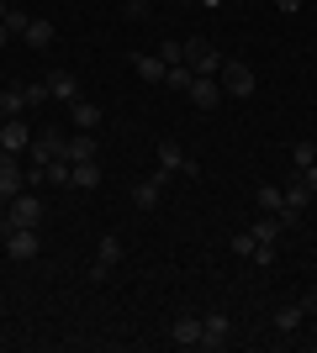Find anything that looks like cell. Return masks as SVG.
I'll list each match as a JSON object with an SVG mask.
<instances>
[{
	"label": "cell",
	"mask_w": 317,
	"mask_h": 353,
	"mask_svg": "<svg viewBox=\"0 0 317 353\" xmlns=\"http://www.w3.org/2000/svg\"><path fill=\"white\" fill-rule=\"evenodd\" d=\"M159 179H169V174H185V179H196L201 174V163L196 159H185V148L175 143V137H164L159 143V169H153Z\"/></svg>",
	"instance_id": "cell-1"
},
{
	"label": "cell",
	"mask_w": 317,
	"mask_h": 353,
	"mask_svg": "<svg viewBox=\"0 0 317 353\" xmlns=\"http://www.w3.org/2000/svg\"><path fill=\"white\" fill-rule=\"evenodd\" d=\"M217 85H222V95H238V101H249L254 95V69L238 59H222V69H217Z\"/></svg>",
	"instance_id": "cell-2"
},
{
	"label": "cell",
	"mask_w": 317,
	"mask_h": 353,
	"mask_svg": "<svg viewBox=\"0 0 317 353\" xmlns=\"http://www.w3.org/2000/svg\"><path fill=\"white\" fill-rule=\"evenodd\" d=\"M185 63H191V74H211V79H217V69H222V53H217L206 37H191V43H185Z\"/></svg>",
	"instance_id": "cell-3"
},
{
	"label": "cell",
	"mask_w": 317,
	"mask_h": 353,
	"mask_svg": "<svg viewBox=\"0 0 317 353\" xmlns=\"http://www.w3.org/2000/svg\"><path fill=\"white\" fill-rule=\"evenodd\" d=\"M6 221H11V227H37V221H43V201H37L32 190L11 195V206H6Z\"/></svg>",
	"instance_id": "cell-4"
},
{
	"label": "cell",
	"mask_w": 317,
	"mask_h": 353,
	"mask_svg": "<svg viewBox=\"0 0 317 353\" xmlns=\"http://www.w3.org/2000/svg\"><path fill=\"white\" fill-rule=\"evenodd\" d=\"M0 243H6V253H11V259H37V253H43V237H37V227H11Z\"/></svg>",
	"instance_id": "cell-5"
},
{
	"label": "cell",
	"mask_w": 317,
	"mask_h": 353,
	"mask_svg": "<svg viewBox=\"0 0 317 353\" xmlns=\"http://www.w3.org/2000/svg\"><path fill=\"white\" fill-rule=\"evenodd\" d=\"M249 232H254V243H259L254 264H270V259H275V243H280V216H265V221H254Z\"/></svg>",
	"instance_id": "cell-6"
},
{
	"label": "cell",
	"mask_w": 317,
	"mask_h": 353,
	"mask_svg": "<svg viewBox=\"0 0 317 353\" xmlns=\"http://www.w3.org/2000/svg\"><path fill=\"white\" fill-rule=\"evenodd\" d=\"M227 338H233L227 311H206V316H201V348H227Z\"/></svg>",
	"instance_id": "cell-7"
},
{
	"label": "cell",
	"mask_w": 317,
	"mask_h": 353,
	"mask_svg": "<svg viewBox=\"0 0 317 353\" xmlns=\"http://www.w3.org/2000/svg\"><path fill=\"white\" fill-rule=\"evenodd\" d=\"M32 148V127L21 117H11V121H0V153H27Z\"/></svg>",
	"instance_id": "cell-8"
},
{
	"label": "cell",
	"mask_w": 317,
	"mask_h": 353,
	"mask_svg": "<svg viewBox=\"0 0 317 353\" xmlns=\"http://www.w3.org/2000/svg\"><path fill=\"white\" fill-rule=\"evenodd\" d=\"M185 95H191V105H196V111H217V101H222V85H217L211 74H196Z\"/></svg>",
	"instance_id": "cell-9"
},
{
	"label": "cell",
	"mask_w": 317,
	"mask_h": 353,
	"mask_svg": "<svg viewBox=\"0 0 317 353\" xmlns=\"http://www.w3.org/2000/svg\"><path fill=\"white\" fill-rule=\"evenodd\" d=\"M27 190V169L16 163V153H0V195L11 201V195H21Z\"/></svg>",
	"instance_id": "cell-10"
},
{
	"label": "cell",
	"mask_w": 317,
	"mask_h": 353,
	"mask_svg": "<svg viewBox=\"0 0 317 353\" xmlns=\"http://www.w3.org/2000/svg\"><path fill=\"white\" fill-rule=\"evenodd\" d=\"M53 159H64V132H59V127H48L43 137H32V163H43V169H48Z\"/></svg>",
	"instance_id": "cell-11"
},
{
	"label": "cell",
	"mask_w": 317,
	"mask_h": 353,
	"mask_svg": "<svg viewBox=\"0 0 317 353\" xmlns=\"http://www.w3.org/2000/svg\"><path fill=\"white\" fill-rule=\"evenodd\" d=\"M280 195H286V211H280V221H286V227H291V221H302V211L312 206V190H307L302 179H291Z\"/></svg>",
	"instance_id": "cell-12"
},
{
	"label": "cell",
	"mask_w": 317,
	"mask_h": 353,
	"mask_svg": "<svg viewBox=\"0 0 317 353\" xmlns=\"http://www.w3.org/2000/svg\"><path fill=\"white\" fill-rule=\"evenodd\" d=\"M169 343L175 348H201V316H180V322L169 327Z\"/></svg>",
	"instance_id": "cell-13"
},
{
	"label": "cell",
	"mask_w": 317,
	"mask_h": 353,
	"mask_svg": "<svg viewBox=\"0 0 317 353\" xmlns=\"http://www.w3.org/2000/svg\"><path fill=\"white\" fill-rule=\"evenodd\" d=\"M48 95H53V101H79V79L69 69H53L48 74Z\"/></svg>",
	"instance_id": "cell-14"
},
{
	"label": "cell",
	"mask_w": 317,
	"mask_h": 353,
	"mask_svg": "<svg viewBox=\"0 0 317 353\" xmlns=\"http://www.w3.org/2000/svg\"><path fill=\"white\" fill-rule=\"evenodd\" d=\"M133 69H137V79H143V85H164L169 63H164V59H153V53H137V59H133Z\"/></svg>",
	"instance_id": "cell-15"
},
{
	"label": "cell",
	"mask_w": 317,
	"mask_h": 353,
	"mask_svg": "<svg viewBox=\"0 0 317 353\" xmlns=\"http://www.w3.org/2000/svg\"><path fill=\"white\" fill-rule=\"evenodd\" d=\"M53 37H59V32H53V21H48V16H32L27 32H21V43H32V48H53Z\"/></svg>",
	"instance_id": "cell-16"
},
{
	"label": "cell",
	"mask_w": 317,
	"mask_h": 353,
	"mask_svg": "<svg viewBox=\"0 0 317 353\" xmlns=\"http://www.w3.org/2000/svg\"><path fill=\"white\" fill-rule=\"evenodd\" d=\"M64 159H69V163H85V159H95V137H90V132L64 137Z\"/></svg>",
	"instance_id": "cell-17"
},
{
	"label": "cell",
	"mask_w": 317,
	"mask_h": 353,
	"mask_svg": "<svg viewBox=\"0 0 317 353\" xmlns=\"http://www.w3.org/2000/svg\"><path fill=\"white\" fill-rule=\"evenodd\" d=\"M159 190H164V179H159V174L143 179V185H133V206L137 211H153V206H159Z\"/></svg>",
	"instance_id": "cell-18"
},
{
	"label": "cell",
	"mask_w": 317,
	"mask_h": 353,
	"mask_svg": "<svg viewBox=\"0 0 317 353\" xmlns=\"http://www.w3.org/2000/svg\"><path fill=\"white\" fill-rule=\"evenodd\" d=\"M254 206L265 211V216H280V211H286V195L275 190V185H259V190H254Z\"/></svg>",
	"instance_id": "cell-19"
},
{
	"label": "cell",
	"mask_w": 317,
	"mask_h": 353,
	"mask_svg": "<svg viewBox=\"0 0 317 353\" xmlns=\"http://www.w3.org/2000/svg\"><path fill=\"white\" fill-rule=\"evenodd\" d=\"M69 117H75V127L85 132V127H101V105L95 101H69Z\"/></svg>",
	"instance_id": "cell-20"
},
{
	"label": "cell",
	"mask_w": 317,
	"mask_h": 353,
	"mask_svg": "<svg viewBox=\"0 0 317 353\" xmlns=\"http://www.w3.org/2000/svg\"><path fill=\"white\" fill-rule=\"evenodd\" d=\"M21 105H27V95H21V85H6V90H0V121L21 117Z\"/></svg>",
	"instance_id": "cell-21"
},
{
	"label": "cell",
	"mask_w": 317,
	"mask_h": 353,
	"mask_svg": "<svg viewBox=\"0 0 317 353\" xmlns=\"http://www.w3.org/2000/svg\"><path fill=\"white\" fill-rule=\"evenodd\" d=\"M69 185H79V190H95V185H101V163H95V159L75 163V179H69Z\"/></svg>",
	"instance_id": "cell-22"
},
{
	"label": "cell",
	"mask_w": 317,
	"mask_h": 353,
	"mask_svg": "<svg viewBox=\"0 0 317 353\" xmlns=\"http://www.w3.org/2000/svg\"><path fill=\"white\" fill-rule=\"evenodd\" d=\"M302 316H307L302 301H296V306H280V311H275V327H280V332H296V327H302Z\"/></svg>",
	"instance_id": "cell-23"
},
{
	"label": "cell",
	"mask_w": 317,
	"mask_h": 353,
	"mask_svg": "<svg viewBox=\"0 0 317 353\" xmlns=\"http://www.w3.org/2000/svg\"><path fill=\"white\" fill-rule=\"evenodd\" d=\"M117 259H122V243H117V232H106V237H101V248H95V264L111 269Z\"/></svg>",
	"instance_id": "cell-24"
},
{
	"label": "cell",
	"mask_w": 317,
	"mask_h": 353,
	"mask_svg": "<svg viewBox=\"0 0 317 353\" xmlns=\"http://www.w3.org/2000/svg\"><path fill=\"white\" fill-rule=\"evenodd\" d=\"M191 63H169V74H164V90H191Z\"/></svg>",
	"instance_id": "cell-25"
},
{
	"label": "cell",
	"mask_w": 317,
	"mask_h": 353,
	"mask_svg": "<svg viewBox=\"0 0 317 353\" xmlns=\"http://www.w3.org/2000/svg\"><path fill=\"white\" fill-rule=\"evenodd\" d=\"M48 179H53V185H69V179H75V163H69V159H53V163H48Z\"/></svg>",
	"instance_id": "cell-26"
},
{
	"label": "cell",
	"mask_w": 317,
	"mask_h": 353,
	"mask_svg": "<svg viewBox=\"0 0 317 353\" xmlns=\"http://www.w3.org/2000/svg\"><path fill=\"white\" fill-rule=\"evenodd\" d=\"M233 253H243V259H254L259 253V243H254V232L243 227V232H233Z\"/></svg>",
	"instance_id": "cell-27"
},
{
	"label": "cell",
	"mask_w": 317,
	"mask_h": 353,
	"mask_svg": "<svg viewBox=\"0 0 317 353\" xmlns=\"http://www.w3.org/2000/svg\"><path fill=\"white\" fill-rule=\"evenodd\" d=\"M21 95H27V105H48L53 95H48V79H37V85H21Z\"/></svg>",
	"instance_id": "cell-28"
},
{
	"label": "cell",
	"mask_w": 317,
	"mask_h": 353,
	"mask_svg": "<svg viewBox=\"0 0 317 353\" xmlns=\"http://www.w3.org/2000/svg\"><path fill=\"white\" fill-rule=\"evenodd\" d=\"M291 163H296V169L317 163V143H296V148H291Z\"/></svg>",
	"instance_id": "cell-29"
},
{
	"label": "cell",
	"mask_w": 317,
	"mask_h": 353,
	"mask_svg": "<svg viewBox=\"0 0 317 353\" xmlns=\"http://www.w3.org/2000/svg\"><path fill=\"white\" fill-rule=\"evenodd\" d=\"M159 59L164 63H185V43H159Z\"/></svg>",
	"instance_id": "cell-30"
},
{
	"label": "cell",
	"mask_w": 317,
	"mask_h": 353,
	"mask_svg": "<svg viewBox=\"0 0 317 353\" xmlns=\"http://www.w3.org/2000/svg\"><path fill=\"white\" fill-rule=\"evenodd\" d=\"M296 179H302L307 190H312V195H317V163H307V169H296Z\"/></svg>",
	"instance_id": "cell-31"
},
{
	"label": "cell",
	"mask_w": 317,
	"mask_h": 353,
	"mask_svg": "<svg viewBox=\"0 0 317 353\" xmlns=\"http://www.w3.org/2000/svg\"><path fill=\"white\" fill-rule=\"evenodd\" d=\"M275 6H280L286 16H291V11H302V0H275Z\"/></svg>",
	"instance_id": "cell-32"
},
{
	"label": "cell",
	"mask_w": 317,
	"mask_h": 353,
	"mask_svg": "<svg viewBox=\"0 0 317 353\" xmlns=\"http://www.w3.org/2000/svg\"><path fill=\"white\" fill-rule=\"evenodd\" d=\"M6 43H11V27H6V21H0V48H6Z\"/></svg>",
	"instance_id": "cell-33"
},
{
	"label": "cell",
	"mask_w": 317,
	"mask_h": 353,
	"mask_svg": "<svg viewBox=\"0 0 317 353\" xmlns=\"http://www.w3.org/2000/svg\"><path fill=\"white\" fill-rule=\"evenodd\" d=\"M6 11H11V0H0V21H6Z\"/></svg>",
	"instance_id": "cell-34"
},
{
	"label": "cell",
	"mask_w": 317,
	"mask_h": 353,
	"mask_svg": "<svg viewBox=\"0 0 317 353\" xmlns=\"http://www.w3.org/2000/svg\"><path fill=\"white\" fill-rule=\"evenodd\" d=\"M201 6H206V11H217V6H222V0H201Z\"/></svg>",
	"instance_id": "cell-35"
}]
</instances>
